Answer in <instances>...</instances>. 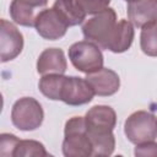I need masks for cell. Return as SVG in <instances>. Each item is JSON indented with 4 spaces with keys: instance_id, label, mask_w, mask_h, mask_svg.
Masks as SVG:
<instances>
[{
    "instance_id": "1",
    "label": "cell",
    "mask_w": 157,
    "mask_h": 157,
    "mask_svg": "<svg viewBox=\"0 0 157 157\" xmlns=\"http://www.w3.org/2000/svg\"><path fill=\"white\" fill-rule=\"evenodd\" d=\"M61 148L65 157L92 156V144L87 134L85 117H72L65 123Z\"/></svg>"
},
{
    "instance_id": "2",
    "label": "cell",
    "mask_w": 157,
    "mask_h": 157,
    "mask_svg": "<svg viewBox=\"0 0 157 157\" xmlns=\"http://www.w3.org/2000/svg\"><path fill=\"white\" fill-rule=\"evenodd\" d=\"M124 132L131 144L139 145L157 137V117L147 110H137L128 117Z\"/></svg>"
},
{
    "instance_id": "3",
    "label": "cell",
    "mask_w": 157,
    "mask_h": 157,
    "mask_svg": "<svg viewBox=\"0 0 157 157\" xmlns=\"http://www.w3.org/2000/svg\"><path fill=\"white\" fill-rule=\"evenodd\" d=\"M117 26V13L114 9L108 7L93 17L88 18L82 25L83 37L96 43L101 49H105L107 43Z\"/></svg>"
},
{
    "instance_id": "4",
    "label": "cell",
    "mask_w": 157,
    "mask_h": 157,
    "mask_svg": "<svg viewBox=\"0 0 157 157\" xmlns=\"http://www.w3.org/2000/svg\"><path fill=\"white\" fill-rule=\"evenodd\" d=\"M44 119V112L40 103L32 97L17 99L11 109V121L15 128L22 131L38 129Z\"/></svg>"
},
{
    "instance_id": "5",
    "label": "cell",
    "mask_w": 157,
    "mask_h": 157,
    "mask_svg": "<svg viewBox=\"0 0 157 157\" xmlns=\"http://www.w3.org/2000/svg\"><path fill=\"white\" fill-rule=\"evenodd\" d=\"M69 59L72 66L83 72L91 74L103 67V54L101 48L90 40H80L69 48Z\"/></svg>"
},
{
    "instance_id": "6",
    "label": "cell",
    "mask_w": 157,
    "mask_h": 157,
    "mask_svg": "<svg viewBox=\"0 0 157 157\" xmlns=\"http://www.w3.org/2000/svg\"><path fill=\"white\" fill-rule=\"evenodd\" d=\"M85 123L90 137L112 134L117 124V114L109 105H94L86 113Z\"/></svg>"
},
{
    "instance_id": "7",
    "label": "cell",
    "mask_w": 157,
    "mask_h": 157,
    "mask_svg": "<svg viewBox=\"0 0 157 157\" xmlns=\"http://www.w3.org/2000/svg\"><path fill=\"white\" fill-rule=\"evenodd\" d=\"M34 28L42 38L56 40L65 36L69 26L58 13V11L52 7L44 9L37 13L34 18Z\"/></svg>"
},
{
    "instance_id": "8",
    "label": "cell",
    "mask_w": 157,
    "mask_h": 157,
    "mask_svg": "<svg viewBox=\"0 0 157 157\" xmlns=\"http://www.w3.org/2000/svg\"><path fill=\"white\" fill-rule=\"evenodd\" d=\"M94 91L86 78L77 76H65L60 101L69 105L87 104L93 99Z\"/></svg>"
},
{
    "instance_id": "9",
    "label": "cell",
    "mask_w": 157,
    "mask_h": 157,
    "mask_svg": "<svg viewBox=\"0 0 157 157\" xmlns=\"http://www.w3.org/2000/svg\"><path fill=\"white\" fill-rule=\"evenodd\" d=\"M0 52L1 61L6 63L17 58L23 49V36L17 27L10 21L1 18L0 21Z\"/></svg>"
},
{
    "instance_id": "10",
    "label": "cell",
    "mask_w": 157,
    "mask_h": 157,
    "mask_svg": "<svg viewBox=\"0 0 157 157\" xmlns=\"http://www.w3.org/2000/svg\"><path fill=\"white\" fill-rule=\"evenodd\" d=\"M85 78L92 86L94 94L101 97L113 96L119 91L120 87V80L118 74L108 67H102L98 71L86 74Z\"/></svg>"
},
{
    "instance_id": "11",
    "label": "cell",
    "mask_w": 157,
    "mask_h": 157,
    "mask_svg": "<svg viewBox=\"0 0 157 157\" xmlns=\"http://www.w3.org/2000/svg\"><path fill=\"white\" fill-rule=\"evenodd\" d=\"M129 21L137 28L157 22V0H134L128 2Z\"/></svg>"
},
{
    "instance_id": "12",
    "label": "cell",
    "mask_w": 157,
    "mask_h": 157,
    "mask_svg": "<svg viewBox=\"0 0 157 157\" xmlns=\"http://www.w3.org/2000/svg\"><path fill=\"white\" fill-rule=\"evenodd\" d=\"M67 63L64 52L59 48L44 49L37 60V71L40 75L47 74H64L66 71Z\"/></svg>"
},
{
    "instance_id": "13",
    "label": "cell",
    "mask_w": 157,
    "mask_h": 157,
    "mask_svg": "<svg viewBox=\"0 0 157 157\" xmlns=\"http://www.w3.org/2000/svg\"><path fill=\"white\" fill-rule=\"evenodd\" d=\"M134 26L128 20H120L117 22V26L107 43L105 50H109L112 53H124L126 52L134 40Z\"/></svg>"
},
{
    "instance_id": "14",
    "label": "cell",
    "mask_w": 157,
    "mask_h": 157,
    "mask_svg": "<svg viewBox=\"0 0 157 157\" xmlns=\"http://www.w3.org/2000/svg\"><path fill=\"white\" fill-rule=\"evenodd\" d=\"M53 7L58 11L69 27L81 25L86 17L85 12L77 6L75 0H55Z\"/></svg>"
},
{
    "instance_id": "15",
    "label": "cell",
    "mask_w": 157,
    "mask_h": 157,
    "mask_svg": "<svg viewBox=\"0 0 157 157\" xmlns=\"http://www.w3.org/2000/svg\"><path fill=\"white\" fill-rule=\"evenodd\" d=\"M65 76L64 74H47L42 75L39 80L38 88L43 96L52 101H60L61 88L64 83Z\"/></svg>"
},
{
    "instance_id": "16",
    "label": "cell",
    "mask_w": 157,
    "mask_h": 157,
    "mask_svg": "<svg viewBox=\"0 0 157 157\" xmlns=\"http://www.w3.org/2000/svg\"><path fill=\"white\" fill-rule=\"evenodd\" d=\"M10 16L17 25L25 27L34 26V9L28 7L16 0H12L10 4Z\"/></svg>"
},
{
    "instance_id": "17",
    "label": "cell",
    "mask_w": 157,
    "mask_h": 157,
    "mask_svg": "<svg viewBox=\"0 0 157 157\" xmlns=\"http://www.w3.org/2000/svg\"><path fill=\"white\" fill-rule=\"evenodd\" d=\"M140 47L144 54L148 56H157V22L142 27Z\"/></svg>"
},
{
    "instance_id": "18",
    "label": "cell",
    "mask_w": 157,
    "mask_h": 157,
    "mask_svg": "<svg viewBox=\"0 0 157 157\" xmlns=\"http://www.w3.org/2000/svg\"><path fill=\"white\" fill-rule=\"evenodd\" d=\"M48 155L44 145L36 140H20L13 151V157H44Z\"/></svg>"
},
{
    "instance_id": "19",
    "label": "cell",
    "mask_w": 157,
    "mask_h": 157,
    "mask_svg": "<svg viewBox=\"0 0 157 157\" xmlns=\"http://www.w3.org/2000/svg\"><path fill=\"white\" fill-rule=\"evenodd\" d=\"M85 15H96L108 9L110 0H75Z\"/></svg>"
},
{
    "instance_id": "20",
    "label": "cell",
    "mask_w": 157,
    "mask_h": 157,
    "mask_svg": "<svg viewBox=\"0 0 157 157\" xmlns=\"http://www.w3.org/2000/svg\"><path fill=\"white\" fill-rule=\"evenodd\" d=\"M20 139L13 134L4 132L0 135V155L2 157H13V151Z\"/></svg>"
},
{
    "instance_id": "21",
    "label": "cell",
    "mask_w": 157,
    "mask_h": 157,
    "mask_svg": "<svg viewBox=\"0 0 157 157\" xmlns=\"http://www.w3.org/2000/svg\"><path fill=\"white\" fill-rule=\"evenodd\" d=\"M134 153L135 156L139 157H157V142H155L153 140V141L139 144L136 145Z\"/></svg>"
},
{
    "instance_id": "22",
    "label": "cell",
    "mask_w": 157,
    "mask_h": 157,
    "mask_svg": "<svg viewBox=\"0 0 157 157\" xmlns=\"http://www.w3.org/2000/svg\"><path fill=\"white\" fill-rule=\"evenodd\" d=\"M16 1H18V2H21V4H23L28 7H32V9L43 7L48 4V0H16Z\"/></svg>"
},
{
    "instance_id": "23",
    "label": "cell",
    "mask_w": 157,
    "mask_h": 157,
    "mask_svg": "<svg viewBox=\"0 0 157 157\" xmlns=\"http://www.w3.org/2000/svg\"><path fill=\"white\" fill-rule=\"evenodd\" d=\"M126 2H130V1H134V0H125Z\"/></svg>"
}]
</instances>
